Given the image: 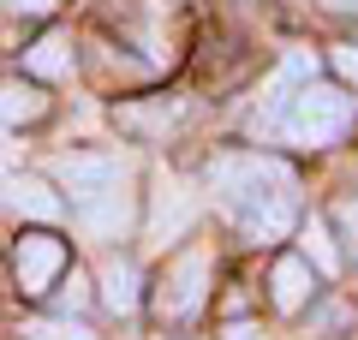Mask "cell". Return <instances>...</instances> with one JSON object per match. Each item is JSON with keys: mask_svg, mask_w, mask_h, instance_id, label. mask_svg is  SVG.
Segmentation results:
<instances>
[{"mask_svg": "<svg viewBox=\"0 0 358 340\" xmlns=\"http://www.w3.org/2000/svg\"><path fill=\"white\" fill-rule=\"evenodd\" d=\"M310 292H317V269H310L305 257H281V263H275V311L299 316L310 304Z\"/></svg>", "mask_w": 358, "mask_h": 340, "instance_id": "8", "label": "cell"}, {"mask_svg": "<svg viewBox=\"0 0 358 340\" xmlns=\"http://www.w3.org/2000/svg\"><path fill=\"white\" fill-rule=\"evenodd\" d=\"M322 6H334V13H358V0H322Z\"/></svg>", "mask_w": 358, "mask_h": 340, "instance_id": "21", "label": "cell"}, {"mask_svg": "<svg viewBox=\"0 0 358 340\" xmlns=\"http://www.w3.org/2000/svg\"><path fill=\"white\" fill-rule=\"evenodd\" d=\"M173 120H179L173 101H155V108H120V126L138 132V138H155V132H167Z\"/></svg>", "mask_w": 358, "mask_h": 340, "instance_id": "13", "label": "cell"}, {"mask_svg": "<svg viewBox=\"0 0 358 340\" xmlns=\"http://www.w3.org/2000/svg\"><path fill=\"white\" fill-rule=\"evenodd\" d=\"M334 227H341V239H346V251L358 257V197H346L341 209H334Z\"/></svg>", "mask_w": 358, "mask_h": 340, "instance_id": "16", "label": "cell"}, {"mask_svg": "<svg viewBox=\"0 0 358 340\" xmlns=\"http://www.w3.org/2000/svg\"><path fill=\"white\" fill-rule=\"evenodd\" d=\"M209 185H215L221 209L251 233V239H281L299 215V179L287 162L275 155H221L209 167Z\"/></svg>", "mask_w": 358, "mask_h": 340, "instance_id": "1", "label": "cell"}, {"mask_svg": "<svg viewBox=\"0 0 358 340\" xmlns=\"http://www.w3.org/2000/svg\"><path fill=\"white\" fill-rule=\"evenodd\" d=\"M334 72H341L346 84H358V48H352V42H341V48H334Z\"/></svg>", "mask_w": 358, "mask_h": 340, "instance_id": "17", "label": "cell"}, {"mask_svg": "<svg viewBox=\"0 0 358 340\" xmlns=\"http://www.w3.org/2000/svg\"><path fill=\"white\" fill-rule=\"evenodd\" d=\"M54 179L72 191V203H84V197H96V191H108L114 179H126V162L108 155V150H72V155L54 162Z\"/></svg>", "mask_w": 358, "mask_h": 340, "instance_id": "5", "label": "cell"}, {"mask_svg": "<svg viewBox=\"0 0 358 340\" xmlns=\"http://www.w3.org/2000/svg\"><path fill=\"white\" fill-rule=\"evenodd\" d=\"M42 113H48V96L36 84H24V78H6L0 84V126H30Z\"/></svg>", "mask_w": 358, "mask_h": 340, "instance_id": "9", "label": "cell"}, {"mask_svg": "<svg viewBox=\"0 0 358 340\" xmlns=\"http://www.w3.org/2000/svg\"><path fill=\"white\" fill-rule=\"evenodd\" d=\"M66 263H72L66 239H54V233H18V245H13V275H18V287H24L30 299H42V292L60 287Z\"/></svg>", "mask_w": 358, "mask_h": 340, "instance_id": "4", "label": "cell"}, {"mask_svg": "<svg viewBox=\"0 0 358 340\" xmlns=\"http://www.w3.org/2000/svg\"><path fill=\"white\" fill-rule=\"evenodd\" d=\"M299 239H305V263L317 269V275H334V269H341V251H334V239H329V227H322V221H305Z\"/></svg>", "mask_w": 358, "mask_h": 340, "instance_id": "14", "label": "cell"}, {"mask_svg": "<svg viewBox=\"0 0 358 340\" xmlns=\"http://www.w3.org/2000/svg\"><path fill=\"white\" fill-rule=\"evenodd\" d=\"M192 215H197V203H192V191L179 185V179H162V185H155V209H150L155 239H179V233L192 227Z\"/></svg>", "mask_w": 358, "mask_h": 340, "instance_id": "7", "label": "cell"}, {"mask_svg": "<svg viewBox=\"0 0 358 340\" xmlns=\"http://www.w3.org/2000/svg\"><path fill=\"white\" fill-rule=\"evenodd\" d=\"M6 13H24V18H42V13H54L60 0H0Z\"/></svg>", "mask_w": 358, "mask_h": 340, "instance_id": "18", "label": "cell"}, {"mask_svg": "<svg viewBox=\"0 0 358 340\" xmlns=\"http://www.w3.org/2000/svg\"><path fill=\"white\" fill-rule=\"evenodd\" d=\"M209 281H215V263H209L203 245H185V251L167 257L162 281H155V316L162 323H192L209 299Z\"/></svg>", "mask_w": 358, "mask_h": 340, "instance_id": "3", "label": "cell"}, {"mask_svg": "<svg viewBox=\"0 0 358 340\" xmlns=\"http://www.w3.org/2000/svg\"><path fill=\"white\" fill-rule=\"evenodd\" d=\"M352 120H358V108H352L346 90L305 78V84L287 96V108L275 113V126H268V132L287 138V143H299V150H329V143H341L346 132H352Z\"/></svg>", "mask_w": 358, "mask_h": 340, "instance_id": "2", "label": "cell"}, {"mask_svg": "<svg viewBox=\"0 0 358 340\" xmlns=\"http://www.w3.org/2000/svg\"><path fill=\"white\" fill-rule=\"evenodd\" d=\"M6 203H13L18 215H30V221H60V209H66L42 179H13V185H6Z\"/></svg>", "mask_w": 358, "mask_h": 340, "instance_id": "10", "label": "cell"}, {"mask_svg": "<svg viewBox=\"0 0 358 340\" xmlns=\"http://www.w3.org/2000/svg\"><path fill=\"white\" fill-rule=\"evenodd\" d=\"M24 66H30V78H66L72 72V42L66 36H42L36 48L24 54Z\"/></svg>", "mask_w": 358, "mask_h": 340, "instance_id": "12", "label": "cell"}, {"mask_svg": "<svg viewBox=\"0 0 358 340\" xmlns=\"http://www.w3.org/2000/svg\"><path fill=\"white\" fill-rule=\"evenodd\" d=\"M72 215H78V227H84L90 239H120L131 227V179H114L108 191L72 203Z\"/></svg>", "mask_w": 358, "mask_h": 340, "instance_id": "6", "label": "cell"}, {"mask_svg": "<svg viewBox=\"0 0 358 340\" xmlns=\"http://www.w3.org/2000/svg\"><path fill=\"white\" fill-rule=\"evenodd\" d=\"M221 340H263V328H257V323H233Z\"/></svg>", "mask_w": 358, "mask_h": 340, "instance_id": "20", "label": "cell"}, {"mask_svg": "<svg viewBox=\"0 0 358 340\" xmlns=\"http://www.w3.org/2000/svg\"><path fill=\"white\" fill-rule=\"evenodd\" d=\"M18 340H96L84 323H72V316H42V323L18 328Z\"/></svg>", "mask_w": 358, "mask_h": 340, "instance_id": "15", "label": "cell"}, {"mask_svg": "<svg viewBox=\"0 0 358 340\" xmlns=\"http://www.w3.org/2000/svg\"><path fill=\"white\" fill-rule=\"evenodd\" d=\"M102 304L114 316H131L138 311V269L126 263V257H114V263L102 269Z\"/></svg>", "mask_w": 358, "mask_h": 340, "instance_id": "11", "label": "cell"}, {"mask_svg": "<svg viewBox=\"0 0 358 340\" xmlns=\"http://www.w3.org/2000/svg\"><path fill=\"white\" fill-rule=\"evenodd\" d=\"M60 304H66V311H78V304H84V275H72V281L60 275Z\"/></svg>", "mask_w": 358, "mask_h": 340, "instance_id": "19", "label": "cell"}]
</instances>
